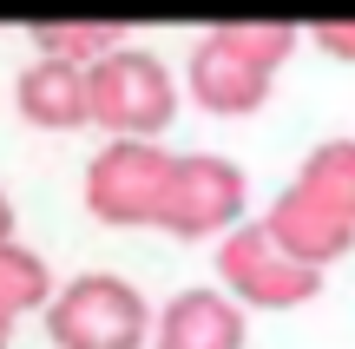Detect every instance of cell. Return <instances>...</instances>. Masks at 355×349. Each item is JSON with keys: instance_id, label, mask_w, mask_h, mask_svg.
Wrapping results in <instances>:
<instances>
[{"instance_id": "1", "label": "cell", "mask_w": 355, "mask_h": 349, "mask_svg": "<svg viewBox=\"0 0 355 349\" xmlns=\"http://www.w3.org/2000/svg\"><path fill=\"white\" fill-rule=\"evenodd\" d=\"M257 224L277 237V250H290L309 271H329L336 257H349L355 250V139H322L296 165L290 191H277V205Z\"/></svg>"}, {"instance_id": "2", "label": "cell", "mask_w": 355, "mask_h": 349, "mask_svg": "<svg viewBox=\"0 0 355 349\" xmlns=\"http://www.w3.org/2000/svg\"><path fill=\"white\" fill-rule=\"evenodd\" d=\"M290 53H296V26H283V20L211 26L184 60V92L217 119H243L270 99V86H277Z\"/></svg>"}, {"instance_id": "3", "label": "cell", "mask_w": 355, "mask_h": 349, "mask_svg": "<svg viewBox=\"0 0 355 349\" xmlns=\"http://www.w3.org/2000/svg\"><path fill=\"white\" fill-rule=\"evenodd\" d=\"M40 316L53 349H152V303L119 271H86L60 284Z\"/></svg>"}, {"instance_id": "4", "label": "cell", "mask_w": 355, "mask_h": 349, "mask_svg": "<svg viewBox=\"0 0 355 349\" xmlns=\"http://www.w3.org/2000/svg\"><path fill=\"white\" fill-rule=\"evenodd\" d=\"M92 126L112 139H158L178 119V73L145 46H112L105 60L86 66Z\"/></svg>"}, {"instance_id": "5", "label": "cell", "mask_w": 355, "mask_h": 349, "mask_svg": "<svg viewBox=\"0 0 355 349\" xmlns=\"http://www.w3.org/2000/svg\"><path fill=\"white\" fill-rule=\"evenodd\" d=\"M171 158L158 139H105L86 165V211L112 231H152L171 185Z\"/></svg>"}, {"instance_id": "6", "label": "cell", "mask_w": 355, "mask_h": 349, "mask_svg": "<svg viewBox=\"0 0 355 349\" xmlns=\"http://www.w3.org/2000/svg\"><path fill=\"white\" fill-rule=\"evenodd\" d=\"M243 205H250V178H243L237 158H224V152H178L152 231L178 237V244L224 237V231L243 224Z\"/></svg>"}, {"instance_id": "7", "label": "cell", "mask_w": 355, "mask_h": 349, "mask_svg": "<svg viewBox=\"0 0 355 349\" xmlns=\"http://www.w3.org/2000/svg\"><path fill=\"white\" fill-rule=\"evenodd\" d=\"M217 284L243 310H303L322 290V271H309L290 250H277V237L263 224H237V231L217 237Z\"/></svg>"}, {"instance_id": "8", "label": "cell", "mask_w": 355, "mask_h": 349, "mask_svg": "<svg viewBox=\"0 0 355 349\" xmlns=\"http://www.w3.org/2000/svg\"><path fill=\"white\" fill-rule=\"evenodd\" d=\"M243 343H250L243 303H230L224 290H178L152 316V349H243Z\"/></svg>"}, {"instance_id": "9", "label": "cell", "mask_w": 355, "mask_h": 349, "mask_svg": "<svg viewBox=\"0 0 355 349\" xmlns=\"http://www.w3.org/2000/svg\"><path fill=\"white\" fill-rule=\"evenodd\" d=\"M13 105H20V119H26V126H40V132H79V126H92L86 66L33 53V66L13 79Z\"/></svg>"}, {"instance_id": "10", "label": "cell", "mask_w": 355, "mask_h": 349, "mask_svg": "<svg viewBox=\"0 0 355 349\" xmlns=\"http://www.w3.org/2000/svg\"><path fill=\"white\" fill-rule=\"evenodd\" d=\"M53 271L40 250H26L20 237L13 244H0V323H20V316H40L53 303Z\"/></svg>"}, {"instance_id": "11", "label": "cell", "mask_w": 355, "mask_h": 349, "mask_svg": "<svg viewBox=\"0 0 355 349\" xmlns=\"http://www.w3.org/2000/svg\"><path fill=\"white\" fill-rule=\"evenodd\" d=\"M112 46H125V40H119V26H105V20H46V26H33V53H46V60L92 66Z\"/></svg>"}, {"instance_id": "12", "label": "cell", "mask_w": 355, "mask_h": 349, "mask_svg": "<svg viewBox=\"0 0 355 349\" xmlns=\"http://www.w3.org/2000/svg\"><path fill=\"white\" fill-rule=\"evenodd\" d=\"M316 46L329 53V60H355V20H329V26H316Z\"/></svg>"}, {"instance_id": "13", "label": "cell", "mask_w": 355, "mask_h": 349, "mask_svg": "<svg viewBox=\"0 0 355 349\" xmlns=\"http://www.w3.org/2000/svg\"><path fill=\"white\" fill-rule=\"evenodd\" d=\"M13 231H20V211H13V198L0 191V244H13Z\"/></svg>"}, {"instance_id": "14", "label": "cell", "mask_w": 355, "mask_h": 349, "mask_svg": "<svg viewBox=\"0 0 355 349\" xmlns=\"http://www.w3.org/2000/svg\"><path fill=\"white\" fill-rule=\"evenodd\" d=\"M7 343H13V323H0V349H7Z\"/></svg>"}]
</instances>
